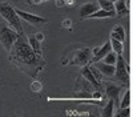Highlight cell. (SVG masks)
<instances>
[{
    "label": "cell",
    "mask_w": 133,
    "mask_h": 117,
    "mask_svg": "<svg viewBox=\"0 0 133 117\" xmlns=\"http://www.w3.org/2000/svg\"><path fill=\"white\" fill-rule=\"evenodd\" d=\"M93 65L101 72L103 76L105 77H113L115 74V65H110V64H107L104 61H96V63H92Z\"/></svg>",
    "instance_id": "11"
},
{
    "label": "cell",
    "mask_w": 133,
    "mask_h": 117,
    "mask_svg": "<svg viewBox=\"0 0 133 117\" xmlns=\"http://www.w3.org/2000/svg\"><path fill=\"white\" fill-rule=\"evenodd\" d=\"M109 43H110V48H112V51L116 53V55H123V51H124L123 41H118V40H116V39L110 37Z\"/></svg>",
    "instance_id": "16"
},
{
    "label": "cell",
    "mask_w": 133,
    "mask_h": 117,
    "mask_svg": "<svg viewBox=\"0 0 133 117\" xmlns=\"http://www.w3.org/2000/svg\"><path fill=\"white\" fill-rule=\"evenodd\" d=\"M115 79L121 82H129V65H127V63L123 57V55H117V60L115 64Z\"/></svg>",
    "instance_id": "5"
},
{
    "label": "cell",
    "mask_w": 133,
    "mask_h": 117,
    "mask_svg": "<svg viewBox=\"0 0 133 117\" xmlns=\"http://www.w3.org/2000/svg\"><path fill=\"white\" fill-rule=\"evenodd\" d=\"M110 37L124 43V40H125V31H124L123 25H118V24L115 25V28L112 29V32H110Z\"/></svg>",
    "instance_id": "13"
},
{
    "label": "cell",
    "mask_w": 133,
    "mask_h": 117,
    "mask_svg": "<svg viewBox=\"0 0 133 117\" xmlns=\"http://www.w3.org/2000/svg\"><path fill=\"white\" fill-rule=\"evenodd\" d=\"M81 76L92 85V87L95 88V91H100V89H101L103 84L98 82V81L95 79V76L92 74V72H91V69H89V65H84V68H83V71H81Z\"/></svg>",
    "instance_id": "9"
},
{
    "label": "cell",
    "mask_w": 133,
    "mask_h": 117,
    "mask_svg": "<svg viewBox=\"0 0 133 117\" xmlns=\"http://www.w3.org/2000/svg\"><path fill=\"white\" fill-rule=\"evenodd\" d=\"M89 60H91V48L84 47V48L73 51L72 55H71V60L68 63H65V64H68V65L84 67L89 63Z\"/></svg>",
    "instance_id": "3"
},
{
    "label": "cell",
    "mask_w": 133,
    "mask_h": 117,
    "mask_svg": "<svg viewBox=\"0 0 133 117\" xmlns=\"http://www.w3.org/2000/svg\"><path fill=\"white\" fill-rule=\"evenodd\" d=\"M0 16H2L8 25L15 29L17 33H23V25H21V19L16 13V9L9 3H0Z\"/></svg>",
    "instance_id": "2"
},
{
    "label": "cell",
    "mask_w": 133,
    "mask_h": 117,
    "mask_svg": "<svg viewBox=\"0 0 133 117\" xmlns=\"http://www.w3.org/2000/svg\"><path fill=\"white\" fill-rule=\"evenodd\" d=\"M89 69H91L92 74L95 76V79H96L98 82H101V84H103V74H101V72H100V71L93 65V64H91V65H89Z\"/></svg>",
    "instance_id": "22"
},
{
    "label": "cell",
    "mask_w": 133,
    "mask_h": 117,
    "mask_svg": "<svg viewBox=\"0 0 133 117\" xmlns=\"http://www.w3.org/2000/svg\"><path fill=\"white\" fill-rule=\"evenodd\" d=\"M115 12H109V11H104L101 8H98L96 12H93L89 19H105V17H110V16H115Z\"/></svg>",
    "instance_id": "17"
},
{
    "label": "cell",
    "mask_w": 133,
    "mask_h": 117,
    "mask_svg": "<svg viewBox=\"0 0 133 117\" xmlns=\"http://www.w3.org/2000/svg\"><path fill=\"white\" fill-rule=\"evenodd\" d=\"M109 2H112V3H115V2H116V0H109Z\"/></svg>",
    "instance_id": "26"
},
{
    "label": "cell",
    "mask_w": 133,
    "mask_h": 117,
    "mask_svg": "<svg viewBox=\"0 0 133 117\" xmlns=\"http://www.w3.org/2000/svg\"><path fill=\"white\" fill-rule=\"evenodd\" d=\"M98 7L104 9V11H109V12H115V3L109 2V0H97Z\"/></svg>",
    "instance_id": "19"
},
{
    "label": "cell",
    "mask_w": 133,
    "mask_h": 117,
    "mask_svg": "<svg viewBox=\"0 0 133 117\" xmlns=\"http://www.w3.org/2000/svg\"><path fill=\"white\" fill-rule=\"evenodd\" d=\"M128 12H129V9H128L125 0H116L115 2V13L118 16H123Z\"/></svg>",
    "instance_id": "12"
},
{
    "label": "cell",
    "mask_w": 133,
    "mask_h": 117,
    "mask_svg": "<svg viewBox=\"0 0 133 117\" xmlns=\"http://www.w3.org/2000/svg\"><path fill=\"white\" fill-rule=\"evenodd\" d=\"M16 13L19 15L20 19H23L24 21H27V23H29V24H32V25H39V24L47 23V19H45V17L33 15V13H29V12H25V11L16 9Z\"/></svg>",
    "instance_id": "6"
},
{
    "label": "cell",
    "mask_w": 133,
    "mask_h": 117,
    "mask_svg": "<svg viewBox=\"0 0 133 117\" xmlns=\"http://www.w3.org/2000/svg\"><path fill=\"white\" fill-rule=\"evenodd\" d=\"M19 35L20 33H17V32L15 29H12L11 27H7V25L0 27V43H2V45L5 48L7 52L11 51V48H12L16 39L19 37Z\"/></svg>",
    "instance_id": "4"
},
{
    "label": "cell",
    "mask_w": 133,
    "mask_h": 117,
    "mask_svg": "<svg viewBox=\"0 0 133 117\" xmlns=\"http://www.w3.org/2000/svg\"><path fill=\"white\" fill-rule=\"evenodd\" d=\"M120 93H121V87H118V85H116V84H112V82L107 84V87H105V94H107L108 99L113 100L115 104H118L120 102Z\"/></svg>",
    "instance_id": "7"
},
{
    "label": "cell",
    "mask_w": 133,
    "mask_h": 117,
    "mask_svg": "<svg viewBox=\"0 0 133 117\" xmlns=\"http://www.w3.org/2000/svg\"><path fill=\"white\" fill-rule=\"evenodd\" d=\"M130 106V91H125L123 99L120 100V108H127Z\"/></svg>",
    "instance_id": "21"
},
{
    "label": "cell",
    "mask_w": 133,
    "mask_h": 117,
    "mask_svg": "<svg viewBox=\"0 0 133 117\" xmlns=\"http://www.w3.org/2000/svg\"><path fill=\"white\" fill-rule=\"evenodd\" d=\"M110 51H112V48H110V43L107 41L103 47H96V48L93 49V57H92L89 61H91V63H96V61L103 60L104 56L107 55L108 52H110Z\"/></svg>",
    "instance_id": "8"
},
{
    "label": "cell",
    "mask_w": 133,
    "mask_h": 117,
    "mask_svg": "<svg viewBox=\"0 0 133 117\" xmlns=\"http://www.w3.org/2000/svg\"><path fill=\"white\" fill-rule=\"evenodd\" d=\"M98 4L95 3V2H89V3H85L80 7V11H79V13H80V19H87V17H89L93 12H96V11L98 9Z\"/></svg>",
    "instance_id": "10"
},
{
    "label": "cell",
    "mask_w": 133,
    "mask_h": 117,
    "mask_svg": "<svg viewBox=\"0 0 133 117\" xmlns=\"http://www.w3.org/2000/svg\"><path fill=\"white\" fill-rule=\"evenodd\" d=\"M35 37H36L37 40H40V41H41V40H43V33H36V35H35Z\"/></svg>",
    "instance_id": "25"
},
{
    "label": "cell",
    "mask_w": 133,
    "mask_h": 117,
    "mask_svg": "<svg viewBox=\"0 0 133 117\" xmlns=\"http://www.w3.org/2000/svg\"><path fill=\"white\" fill-rule=\"evenodd\" d=\"M9 60L32 79H36L37 73L45 65L43 56L36 55L32 51L28 43V37L24 33H20L16 41L14 43L12 48L9 51Z\"/></svg>",
    "instance_id": "1"
},
{
    "label": "cell",
    "mask_w": 133,
    "mask_h": 117,
    "mask_svg": "<svg viewBox=\"0 0 133 117\" xmlns=\"http://www.w3.org/2000/svg\"><path fill=\"white\" fill-rule=\"evenodd\" d=\"M76 87H80V92H88V93H92L93 91L92 89H95L92 85L88 82L81 74L79 76V79H77V82H76Z\"/></svg>",
    "instance_id": "14"
},
{
    "label": "cell",
    "mask_w": 133,
    "mask_h": 117,
    "mask_svg": "<svg viewBox=\"0 0 133 117\" xmlns=\"http://www.w3.org/2000/svg\"><path fill=\"white\" fill-rule=\"evenodd\" d=\"M117 117H130L132 113H130V108L129 106H127V108H120V112L117 114H115Z\"/></svg>",
    "instance_id": "23"
},
{
    "label": "cell",
    "mask_w": 133,
    "mask_h": 117,
    "mask_svg": "<svg viewBox=\"0 0 133 117\" xmlns=\"http://www.w3.org/2000/svg\"><path fill=\"white\" fill-rule=\"evenodd\" d=\"M116 60H117V55H116L113 51H110V52H108L107 55L104 56V59L100 60V61H104V63H107V64H110V65H115Z\"/></svg>",
    "instance_id": "20"
},
{
    "label": "cell",
    "mask_w": 133,
    "mask_h": 117,
    "mask_svg": "<svg viewBox=\"0 0 133 117\" xmlns=\"http://www.w3.org/2000/svg\"><path fill=\"white\" fill-rule=\"evenodd\" d=\"M28 43H29L32 51L35 52L36 55L43 56V49H41V45H40V40H37V39L35 37V35H32V36L28 37Z\"/></svg>",
    "instance_id": "15"
},
{
    "label": "cell",
    "mask_w": 133,
    "mask_h": 117,
    "mask_svg": "<svg viewBox=\"0 0 133 117\" xmlns=\"http://www.w3.org/2000/svg\"><path fill=\"white\" fill-rule=\"evenodd\" d=\"M113 108H115V101L109 99L108 102H107V105L103 108L101 114H103L104 117H112V116H113Z\"/></svg>",
    "instance_id": "18"
},
{
    "label": "cell",
    "mask_w": 133,
    "mask_h": 117,
    "mask_svg": "<svg viewBox=\"0 0 133 117\" xmlns=\"http://www.w3.org/2000/svg\"><path fill=\"white\" fill-rule=\"evenodd\" d=\"M44 2H48V0H27V3H28V4H31V5L40 4V3H44Z\"/></svg>",
    "instance_id": "24"
}]
</instances>
